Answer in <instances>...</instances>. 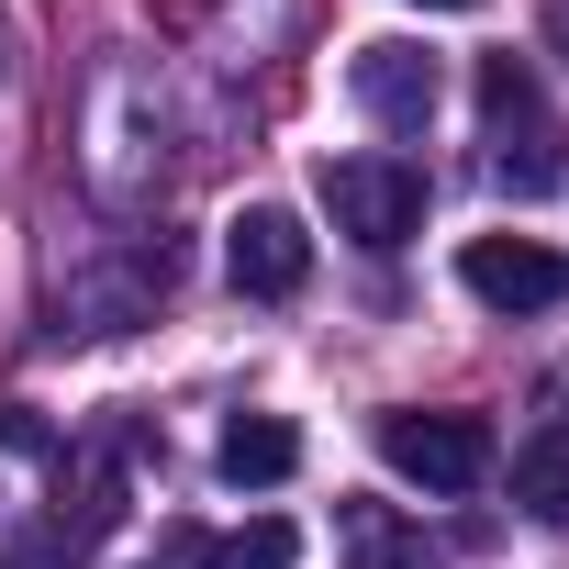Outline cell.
<instances>
[{
	"label": "cell",
	"instance_id": "cell-13",
	"mask_svg": "<svg viewBox=\"0 0 569 569\" xmlns=\"http://www.w3.org/2000/svg\"><path fill=\"white\" fill-rule=\"evenodd\" d=\"M558 46H569V0H558Z\"/></svg>",
	"mask_w": 569,
	"mask_h": 569
},
{
	"label": "cell",
	"instance_id": "cell-9",
	"mask_svg": "<svg viewBox=\"0 0 569 569\" xmlns=\"http://www.w3.org/2000/svg\"><path fill=\"white\" fill-rule=\"evenodd\" d=\"M513 502H525L536 525H569V413L513 447Z\"/></svg>",
	"mask_w": 569,
	"mask_h": 569
},
{
	"label": "cell",
	"instance_id": "cell-1",
	"mask_svg": "<svg viewBox=\"0 0 569 569\" xmlns=\"http://www.w3.org/2000/svg\"><path fill=\"white\" fill-rule=\"evenodd\" d=\"M168 291H179V246H168V234H123L101 268H68V279H57V336H123V325H146Z\"/></svg>",
	"mask_w": 569,
	"mask_h": 569
},
{
	"label": "cell",
	"instance_id": "cell-6",
	"mask_svg": "<svg viewBox=\"0 0 569 569\" xmlns=\"http://www.w3.org/2000/svg\"><path fill=\"white\" fill-rule=\"evenodd\" d=\"M223 268H234V291H246V302H291L302 279H313V234H302V212L246 201V212L223 223Z\"/></svg>",
	"mask_w": 569,
	"mask_h": 569
},
{
	"label": "cell",
	"instance_id": "cell-4",
	"mask_svg": "<svg viewBox=\"0 0 569 569\" xmlns=\"http://www.w3.org/2000/svg\"><path fill=\"white\" fill-rule=\"evenodd\" d=\"M380 458L402 480H425V491H480L502 469V447H491L480 413H380Z\"/></svg>",
	"mask_w": 569,
	"mask_h": 569
},
{
	"label": "cell",
	"instance_id": "cell-3",
	"mask_svg": "<svg viewBox=\"0 0 569 569\" xmlns=\"http://www.w3.org/2000/svg\"><path fill=\"white\" fill-rule=\"evenodd\" d=\"M325 212L358 246H402L425 223V168L413 157H325Z\"/></svg>",
	"mask_w": 569,
	"mask_h": 569
},
{
	"label": "cell",
	"instance_id": "cell-7",
	"mask_svg": "<svg viewBox=\"0 0 569 569\" xmlns=\"http://www.w3.org/2000/svg\"><path fill=\"white\" fill-rule=\"evenodd\" d=\"M347 90H358V112H369L380 134H425V123H436V57H425V46H358Z\"/></svg>",
	"mask_w": 569,
	"mask_h": 569
},
{
	"label": "cell",
	"instance_id": "cell-5",
	"mask_svg": "<svg viewBox=\"0 0 569 569\" xmlns=\"http://www.w3.org/2000/svg\"><path fill=\"white\" fill-rule=\"evenodd\" d=\"M458 279H469V302H491V313H558L569 302V257L536 246V234H469Z\"/></svg>",
	"mask_w": 569,
	"mask_h": 569
},
{
	"label": "cell",
	"instance_id": "cell-2",
	"mask_svg": "<svg viewBox=\"0 0 569 569\" xmlns=\"http://www.w3.org/2000/svg\"><path fill=\"white\" fill-rule=\"evenodd\" d=\"M480 123H491V179L502 190H558V123H547V90H536V68L525 57H480Z\"/></svg>",
	"mask_w": 569,
	"mask_h": 569
},
{
	"label": "cell",
	"instance_id": "cell-12",
	"mask_svg": "<svg viewBox=\"0 0 569 569\" xmlns=\"http://www.w3.org/2000/svg\"><path fill=\"white\" fill-rule=\"evenodd\" d=\"M413 12H480V0H413Z\"/></svg>",
	"mask_w": 569,
	"mask_h": 569
},
{
	"label": "cell",
	"instance_id": "cell-11",
	"mask_svg": "<svg viewBox=\"0 0 569 569\" xmlns=\"http://www.w3.org/2000/svg\"><path fill=\"white\" fill-rule=\"evenodd\" d=\"M291 558H302V536L279 525V513H257L234 536H201V569H291Z\"/></svg>",
	"mask_w": 569,
	"mask_h": 569
},
{
	"label": "cell",
	"instance_id": "cell-10",
	"mask_svg": "<svg viewBox=\"0 0 569 569\" xmlns=\"http://www.w3.org/2000/svg\"><path fill=\"white\" fill-rule=\"evenodd\" d=\"M347 569H425V525H402L391 502H347Z\"/></svg>",
	"mask_w": 569,
	"mask_h": 569
},
{
	"label": "cell",
	"instance_id": "cell-8",
	"mask_svg": "<svg viewBox=\"0 0 569 569\" xmlns=\"http://www.w3.org/2000/svg\"><path fill=\"white\" fill-rule=\"evenodd\" d=\"M212 458H223V480H234V491H268V480H291V469H302V436L279 425V413H234Z\"/></svg>",
	"mask_w": 569,
	"mask_h": 569
}]
</instances>
